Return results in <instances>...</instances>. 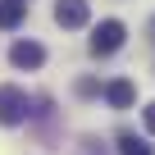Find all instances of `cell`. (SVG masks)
Here are the masks:
<instances>
[{"instance_id": "obj_1", "label": "cell", "mask_w": 155, "mask_h": 155, "mask_svg": "<svg viewBox=\"0 0 155 155\" xmlns=\"http://www.w3.org/2000/svg\"><path fill=\"white\" fill-rule=\"evenodd\" d=\"M32 101H28V91L23 87H14V82H5V87H0V123H5V128H14V123H23L32 110H28Z\"/></svg>"}, {"instance_id": "obj_2", "label": "cell", "mask_w": 155, "mask_h": 155, "mask_svg": "<svg viewBox=\"0 0 155 155\" xmlns=\"http://www.w3.org/2000/svg\"><path fill=\"white\" fill-rule=\"evenodd\" d=\"M123 41H128V28H123L119 18H105V23H96V32H91V55H114Z\"/></svg>"}, {"instance_id": "obj_3", "label": "cell", "mask_w": 155, "mask_h": 155, "mask_svg": "<svg viewBox=\"0 0 155 155\" xmlns=\"http://www.w3.org/2000/svg\"><path fill=\"white\" fill-rule=\"evenodd\" d=\"M91 9H87V0H59L55 5V23L59 28H87Z\"/></svg>"}, {"instance_id": "obj_4", "label": "cell", "mask_w": 155, "mask_h": 155, "mask_svg": "<svg viewBox=\"0 0 155 155\" xmlns=\"http://www.w3.org/2000/svg\"><path fill=\"white\" fill-rule=\"evenodd\" d=\"M9 64H14V68H41V64H46V50H41L37 41H14Z\"/></svg>"}, {"instance_id": "obj_5", "label": "cell", "mask_w": 155, "mask_h": 155, "mask_svg": "<svg viewBox=\"0 0 155 155\" xmlns=\"http://www.w3.org/2000/svg\"><path fill=\"white\" fill-rule=\"evenodd\" d=\"M105 101H110L114 110H132V101H137V87L128 82V78H114V82H105Z\"/></svg>"}, {"instance_id": "obj_6", "label": "cell", "mask_w": 155, "mask_h": 155, "mask_svg": "<svg viewBox=\"0 0 155 155\" xmlns=\"http://www.w3.org/2000/svg\"><path fill=\"white\" fill-rule=\"evenodd\" d=\"M23 14H28V0H0V28L5 32H14L23 23Z\"/></svg>"}, {"instance_id": "obj_7", "label": "cell", "mask_w": 155, "mask_h": 155, "mask_svg": "<svg viewBox=\"0 0 155 155\" xmlns=\"http://www.w3.org/2000/svg\"><path fill=\"white\" fill-rule=\"evenodd\" d=\"M119 155H155L137 132H119Z\"/></svg>"}, {"instance_id": "obj_8", "label": "cell", "mask_w": 155, "mask_h": 155, "mask_svg": "<svg viewBox=\"0 0 155 155\" xmlns=\"http://www.w3.org/2000/svg\"><path fill=\"white\" fill-rule=\"evenodd\" d=\"M78 96H101V82L96 78H78Z\"/></svg>"}, {"instance_id": "obj_9", "label": "cell", "mask_w": 155, "mask_h": 155, "mask_svg": "<svg viewBox=\"0 0 155 155\" xmlns=\"http://www.w3.org/2000/svg\"><path fill=\"white\" fill-rule=\"evenodd\" d=\"M141 119H146V132H155V101H150V105L141 110Z\"/></svg>"}, {"instance_id": "obj_10", "label": "cell", "mask_w": 155, "mask_h": 155, "mask_svg": "<svg viewBox=\"0 0 155 155\" xmlns=\"http://www.w3.org/2000/svg\"><path fill=\"white\" fill-rule=\"evenodd\" d=\"M82 155H105V150H101L96 141H87V150H82Z\"/></svg>"}]
</instances>
